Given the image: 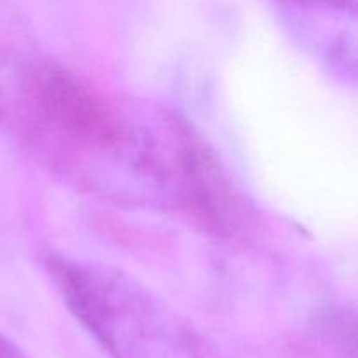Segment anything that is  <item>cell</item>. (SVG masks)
<instances>
[{
  "mask_svg": "<svg viewBox=\"0 0 358 358\" xmlns=\"http://www.w3.org/2000/svg\"><path fill=\"white\" fill-rule=\"evenodd\" d=\"M34 83L42 112L56 128L77 142H110L115 131L110 112L84 80L65 70L45 69Z\"/></svg>",
  "mask_w": 358,
  "mask_h": 358,
  "instance_id": "cell-1",
  "label": "cell"
},
{
  "mask_svg": "<svg viewBox=\"0 0 358 358\" xmlns=\"http://www.w3.org/2000/svg\"><path fill=\"white\" fill-rule=\"evenodd\" d=\"M180 161L184 191L192 212L220 233H236L247 220V213L219 161L194 142L185 143Z\"/></svg>",
  "mask_w": 358,
  "mask_h": 358,
  "instance_id": "cell-2",
  "label": "cell"
},
{
  "mask_svg": "<svg viewBox=\"0 0 358 358\" xmlns=\"http://www.w3.org/2000/svg\"><path fill=\"white\" fill-rule=\"evenodd\" d=\"M0 358H23L17 353V350L10 345L7 339L0 336Z\"/></svg>",
  "mask_w": 358,
  "mask_h": 358,
  "instance_id": "cell-3",
  "label": "cell"
}]
</instances>
